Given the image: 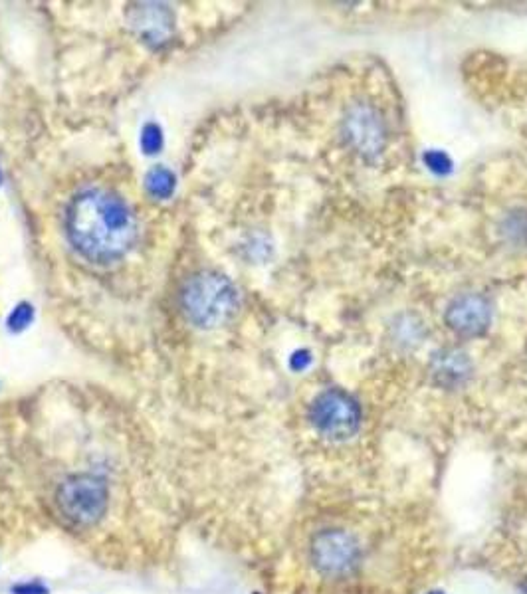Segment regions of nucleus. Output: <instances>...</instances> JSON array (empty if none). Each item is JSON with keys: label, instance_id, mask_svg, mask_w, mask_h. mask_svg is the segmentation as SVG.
Here are the masks:
<instances>
[{"label": "nucleus", "instance_id": "6", "mask_svg": "<svg viewBox=\"0 0 527 594\" xmlns=\"http://www.w3.org/2000/svg\"><path fill=\"white\" fill-rule=\"evenodd\" d=\"M129 24L145 44L161 46L173 36L175 18L167 6L145 2L129 10Z\"/></svg>", "mask_w": 527, "mask_h": 594}, {"label": "nucleus", "instance_id": "8", "mask_svg": "<svg viewBox=\"0 0 527 594\" xmlns=\"http://www.w3.org/2000/svg\"><path fill=\"white\" fill-rule=\"evenodd\" d=\"M351 137L355 141V145H359L361 149H375L379 143V129H377V121L371 117L369 111H357L351 117Z\"/></svg>", "mask_w": 527, "mask_h": 594}, {"label": "nucleus", "instance_id": "7", "mask_svg": "<svg viewBox=\"0 0 527 594\" xmlns=\"http://www.w3.org/2000/svg\"><path fill=\"white\" fill-rule=\"evenodd\" d=\"M446 321L460 335H480L490 323V307L482 297H460L450 305Z\"/></svg>", "mask_w": 527, "mask_h": 594}, {"label": "nucleus", "instance_id": "1", "mask_svg": "<svg viewBox=\"0 0 527 594\" xmlns=\"http://www.w3.org/2000/svg\"><path fill=\"white\" fill-rule=\"evenodd\" d=\"M72 246L90 262L109 264L125 256L135 240L129 206L106 189H88L72 200L66 214Z\"/></svg>", "mask_w": 527, "mask_h": 594}, {"label": "nucleus", "instance_id": "9", "mask_svg": "<svg viewBox=\"0 0 527 594\" xmlns=\"http://www.w3.org/2000/svg\"><path fill=\"white\" fill-rule=\"evenodd\" d=\"M175 175L165 167H155L145 177V189L153 198L165 200L175 193Z\"/></svg>", "mask_w": 527, "mask_h": 594}, {"label": "nucleus", "instance_id": "3", "mask_svg": "<svg viewBox=\"0 0 527 594\" xmlns=\"http://www.w3.org/2000/svg\"><path fill=\"white\" fill-rule=\"evenodd\" d=\"M107 486L94 476L68 478L56 494V503L64 519L76 527L98 523L107 511Z\"/></svg>", "mask_w": 527, "mask_h": 594}, {"label": "nucleus", "instance_id": "10", "mask_svg": "<svg viewBox=\"0 0 527 594\" xmlns=\"http://www.w3.org/2000/svg\"><path fill=\"white\" fill-rule=\"evenodd\" d=\"M163 147V131L157 123H147L141 131V149L147 155H155L159 153Z\"/></svg>", "mask_w": 527, "mask_h": 594}, {"label": "nucleus", "instance_id": "4", "mask_svg": "<svg viewBox=\"0 0 527 594\" xmlns=\"http://www.w3.org/2000/svg\"><path fill=\"white\" fill-rule=\"evenodd\" d=\"M312 422L327 438L343 440L357 432L361 422L359 404L343 391H327L312 406Z\"/></svg>", "mask_w": 527, "mask_h": 594}, {"label": "nucleus", "instance_id": "2", "mask_svg": "<svg viewBox=\"0 0 527 594\" xmlns=\"http://www.w3.org/2000/svg\"><path fill=\"white\" fill-rule=\"evenodd\" d=\"M240 307L236 286L218 272H199L181 290V309L185 317L201 327L216 329L228 323Z\"/></svg>", "mask_w": 527, "mask_h": 594}, {"label": "nucleus", "instance_id": "11", "mask_svg": "<svg viewBox=\"0 0 527 594\" xmlns=\"http://www.w3.org/2000/svg\"><path fill=\"white\" fill-rule=\"evenodd\" d=\"M32 315H34L32 305H28V303H20V305L10 313V317H8V327H10L12 331H22L26 325H30Z\"/></svg>", "mask_w": 527, "mask_h": 594}, {"label": "nucleus", "instance_id": "13", "mask_svg": "<svg viewBox=\"0 0 527 594\" xmlns=\"http://www.w3.org/2000/svg\"><path fill=\"white\" fill-rule=\"evenodd\" d=\"M430 594H442V593H430Z\"/></svg>", "mask_w": 527, "mask_h": 594}, {"label": "nucleus", "instance_id": "12", "mask_svg": "<svg viewBox=\"0 0 527 594\" xmlns=\"http://www.w3.org/2000/svg\"><path fill=\"white\" fill-rule=\"evenodd\" d=\"M18 594H46L48 591L42 585H20L14 589Z\"/></svg>", "mask_w": 527, "mask_h": 594}, {"label": "nucleus", "instance_id": "5", "mask_svg": "<svg viewBox=\"0 0 527 594\" xmlns=\"http://www.w3.org/2000/svg\"><path fill=\"white\" fill-rule=\"evenodd\" d=\"M312 561L323 575L349 573L359 561L357 541L345 531H323L312 543Z\"/></svg>", "mask_w": 527, "mask_h": 594}]
</instances>
